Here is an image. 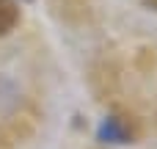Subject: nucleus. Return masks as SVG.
<instances>
[{
    "mask_svg": "<svg viewBox=\"0 0 157 149\" xmlns=\"http://www.w3.org/2000/svg\"><path fill=\"white\" fill-rule=\"evenodd\" d=\"M97 135H99L102 144H130V130H127V124H124L121 119H116V116L102 119Z\"/></svg>",
    "mask_w": 157,
    "mask_h": 149,
    "instance_id": "1",
    "label": "nucleus"
},
{
    "mask_svg": "<svg viewBox=\"0 0 157 149\" xmlns=\"http://www.w3.org/2000/svg\"><path fill=\"white\" fill-rule=\"evenodd\" d=\"M17 22H19V6L14 0H0V36L11 33Z\"/></svg>",
    "mask_w": 157,
    "mask_h": 149,
    "instance_id": "2",
    "label": "nucleus"
},
{
    "mask_svg": "<svg viewBox=\"0 0 157 149\" xmlns=\"http://www.w3.org/2000/svg\"><path fill=\"white\" fill-rule=\"evenodd\" d=\"M146 6H152V8H157V0H146Z\"/></svg>",
    "mask_w": 157,
    "mask_h": 149,
    "instance_id": "3",
    "label": "nucleus"
}]
</instances>
